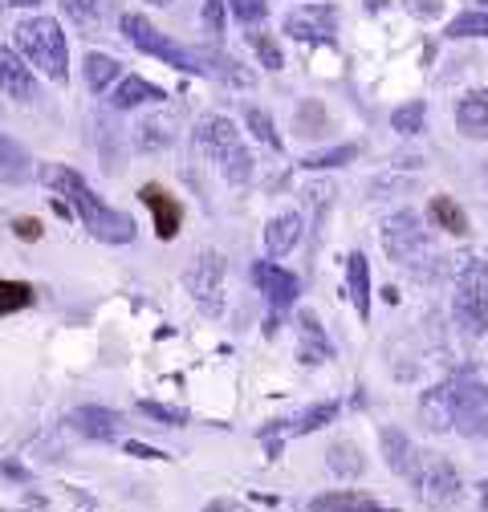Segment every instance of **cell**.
<instances>
[{
	"label": "cell",
	"mask_w": 488,
	"mask_h": 512,
	"mask_svg": "<svg viewBox=\"0 0 488 512\" xmlns=\"http://www.w3.org/2000/svg\"><path fill=\"white\" fill-rule=\"evenodd\" d=\"M41 183L53 191V196H61L74 208V216L82 220V228L94 240H102V244H131L135 240V220L127 212L110 208L106 200H98L94 187L78 171H70L66 163H45L41 167Z\"/></svg>",
	"instance_id": "6da1fadb"
},
{
	"label": "cell",
	"mask_w": 488,
	"mask_h": 512,
	"mask_svg": "<svg viewBox=\"0 0 488 512\" xmlns=\"http://www.w3.org/2000/svg\"><path fill=\"white\" fill-rule=\"evenodd\" d=\"M17 49L49 82H57V86L70 82V49H66V33L57 29V21H49V17L21 21L17 25Z\"/></svg>",
	"instance_id": "7a4b0ae2"
},
{
	"label": "cell",
	"mask_w": 488,
	"mask_h": 512,
	"mask_svg": "<svg viewBox=\"0 0 488 512\" xmlns=\"http://www.w3.org/2000/svg\"><path fill=\"white\" fill-rule=\"evenodd\" d=\"M407 480L415 484V496L427 508H444L460 496V472L452 468V460H444L436 452H415Z\"/></svg>",
	"instance_id": "3957f363"
},
{
	"label": "cell",
	"mask_w": 488,
	"mask_h": 512,
	"mask_svg": "<svg viewBox=\"0 0 488 512\" xmlns=\"http://www.w3.org/2000/svg\"><path fill=\"white\" fill-rule=\"evenodd\" d=\"M122 33H127V41L135 45V49H143V53H151V57H159V61H167V66H175V70H183V74H204V66H200V57L192 53V49H183V45H175L167 33H159L147 17H139V13H122Z\"/></svg>",
	"instance_id": "277c9868"
},
{
	"label": "cell",
	"mask_w": 488,
	"mask_h": 512,
	"mask_svg": "<svg viewBox=\"0 0 488 512\" xmlns=\"http://www.w3.org/2000/svg\"><path fill=\"white\" fill-rule=\"evenodd\" d=\"M452 427L464 439H488V382L480 378L452 382Z\"/></svg>",
	"instance_id": "5b68a950"
},
{
	"label": "cell",
	"mask_w": 488,
	"mask_h": 512,
	"mask_svg": "<svg viewBox=\"0 0 488 512\" xmlns=\"http://www.w3.org/2000/svg\"><path fill=\"white\" fill-rule=\"evenodd\" d=\"M183 285H188V293L196 297V305L204 313L220 317V309H224V256L204 248L188 265V273H183Z\"/></svg>",
	"instance_id": "8992f818"
},
{
	"label": "cell",
	"mask_w": 488,
	"mask_h": 512,
	"mask_svg": "<svg viewBox=\"0 0 488 512\" xmlns=\"http://www.w3.org/2000/svg\"><path fill=\"white\" fill-rule=\"evenodd\" d=\"M423 244H427V232H423V224H419L415 212L403 208V212H395V216L383 220V248H387L391 261H411V256Z\"/></svg>",
	"instance_id": "52a82bcc"
},
{
	"label": "cell",
	"mask_w": 488,
	"mask_h": 512,
	"mask_svg": "<svg viewBox=\"0 0 488 512\" xmlns=\"http://www.w3.org/2000/svg\"><path fill=\"white\" fill-rule=\"evenodd\" d=\"M236 147H240V131H236V126H232L224 114H208V118H200V126H196V151H200L204 159L224 163Z\"/></svg>",
	"instance_id": "ba28073f"
},
{
	"label": "cell",
	"mask_w": 488,
	"mask_h": 512,
	"mask_svg": "<svg viewBox=\"0 0 488 512\" xmlns=\"http://www.w3.org/2000/svg\"><path fill=\"white\" fill-rule=\"evenodd\" d=\"M334 25H338L334 5H305V9H297V13L285 17V33L293 41H330L334 37Z\"/></svg>",
	"instance_id": "9c48e42d"
},
{
	"label": "cell",
	"mask_w": 488,
	"mask_h": 512,
	"mask_svg": "<svg viewBox=\"0 0 488 512\" xmlns=\"http://www.w3.org/2000/svg\"><path fill=\"white\" fill-rule=\"evenodd\" d=\"M253 281H257V289L265 293V301L281 313V309H289L293 301H297V293H301V281L289 273V269H281L277 261H261V265H253Z\"/></svg>",
	"instance_id": "30bf717a"
},
{
	"label": "cell",
	"mask_w": 488,
	"mask_h": 512,
	"mask_svg": "<svg viewBox=\"0 0 488 512\" xmlns=\"http://www.w3.org/2000/svg\"><path fill=\"white\" fill-rule=\"evenodd\" d=\"M0 90H5L9 98H17V102L37 98V82H33L29 61L17 57V49H9V45H0Z\"/></svg>",
	"instance_id": "8fae6325"
},
{
	"label": "cell",
	"mask_w": 488,
	"mask_h": 512,
	"mask_svg": "<svg viewBox=\"0 0 488 512\" xmlns=\"http://www.w3.org/2000/svg\"><path fill=\"white\" fill-rule=\"evenodd\" d=\"M139 200L151 208V220H155V232H159V240H171L175 232H179V220H183V208H179V200H171L167 191L159 187V183H143L139 187Z\"/></svg>",
	"instance_id": "7c38bea8"
},
{
	"label": "cell",
	"mask_w": 488,
	"mask_h": 512,
	"mask_svg": "<svg viewBox=\"0 0 488 512\" xmlns=\"http://www.w3.org/2000/svg\"><path fill=\"white\" fill-rule=\"evenodd\" d=\"M70 427L78 431V435H86V439H98V443H110L114 435H118V427H122V419H118V411H110V407H78V411H70Z\"/></svg>",
	"instance_id": "4fadbf2b"
},
{
	"label": "cell",
	"mask_w": 488,
	"mask_h": 512,
	"mask_svg": "<svg viewBox=\"0 0 488 512\" xmlns=\"http://www.w3.org/2000/svg\"><path fill=\"white\" fill-rule=\"evenodd\" d=\"M419 423L427 431H452V382H440V387L419 395Z\"/></svg>",
	"instance_id": "5bb4252c"
},
{
	"label": "cell",
	"mask_w": 488,
	"mask_h": 512,
	"mask_svg": "<svg viewBox=\"0 0 488 512\" xmlns=\"http://www.w3.org/2000/svg\"><path fill=\"white\" fill-rule=\"evenodd\" d=\"M305 512H395L387 504H379L375 496L366 492H354V488H342V492H326V496H314Z\"/></svg>",
	"instance_id": "9a60e30c"
},
{
	"label": "cell",
	"mask_w": 488,
	"mask_h": 512,
	"mask_svg": "<svg viewBox=\"0 0 488 512\" xmlns=\"http://www.w3.org/2000/svg\"><path fill=\"white\" fill-rule=\"evenodd\" d=\"M456 131L464 139H488V90H472L456 106Z\"/></svg>",
	"instance_id": "2e32d148"
},
{
	"label": "cell",
	"mask_w": 488,
	"mask_h": 512,
	"mask_svg": "<svg viewBox=\"0 0 488 512\" xmlns=\"http://www.w3.org/2000/svg\"><path fill=\"white\" fill-rule=\"evenodd\" d=\"M301 346H297V358L305 362V366H318V362H326V358H334V346H330V338H326V330H322V322L314 313H301Z\"/></svg>",
	"instance_id": "e0dca14e"
},
{
	"label": "cell",
	"mask_w": 488,
	"mask_h": 512,
	"mask_svg": "<svg viewBox=\"0 0 488 512\" xmlns=\"http://www.w3.org/2000/svg\"><path fill=\"white\" fill-rule=\"evenodd\" d=\"M346 285H350V301H354L358 317L366 322V317H371V265H366L362 252L346 256Z\"/></svg>",
	"instance_id": "ac0fdd59"
},
{
	"label": "cell",
	"mask_w": 488,
	"mask_h": 512,
	"mask_svg": "<svg viewBox=\"0 0 488 512\" xmlns=\"http://www.w3.org/2000/svg\"><path fill=\"white\" fill-rule=\"evenodd\" d=\"M326 464H330V472L342 476V480H358V476L366 472L362 447H358L354 439H334V443L326 447Z\"/></svg>",
	"instance_id": "d6986e66"
},
{
	"label": "cell",
	"mask_w": 488,
	"mask_h": 512,
	"mask_svg": "<svg viewBox=\"0 0 488 512\" xmlns=\"http://www.w3.org/2000/svg\"><path fill=\"white\" fill-rule=\"evenodd\" d=\"M379 443H383V460L395 476H407L411 472V460H415V443L407 439V431L399 427H383L379 431Z\"/></svg>",
	"instance_id": "ffe728a7"
},
{
	"label": "cell",
	"mask_w": 488,
	"mask_h": 512,
	"mask_svg": "<svg viewBox=\"0 0 488 512\" xmlns=\"http://www.w3.org/2000/svg\"><path fill=\"white\" fill-rule=\"evenodd\" d=\"M297 240H301V216H297V212H281L277 220H269V228H265V248H269V256H285Z\"/></svg>",
	"instance_id": "44dd1931"
},
{
	"label": "cell",
	"mask_w": 488,
	"mask_h": 512,
	"mask_svg": "<svg viewBox=\"0 0 488 512\" xmlns=\"http://www.w3.org/2000/svg\"><path fill=\"white\" fill-rule=\"evenodd\" d=\"M29 171H33L29 151L17 139L0 135V183H21V179H29Z\"/></svg>",
	"instance_id": "7402d4cb"
},
{
	"label": "cell",
	"mask_w": 488,
	"mask_h": 512,
	"mask_svg": "<svg viewBox=\"0 0 488 512\" xmlns=\"http://www.w3.org/2000/svg\"><path fill=\"white\" fill-rule=\"evenodd\" d=\"M163 98V90L159 86H151L147 78H122L118 86H114V98H110V106L114 110H131V106H139V102H159Z\"/></svg>",
	"instance_id": "603a6c76"
},
{
	"label": "cell",
	"mask_w": 488,
	"mask_h": 512,
	"mask_svg": "<svg viewBox=\"0 0 488 512\" xmlns=\"http://www.w3.org/2000/svg\"><path fill=\"white\" fill-rule=\"evenodd\" d=\"M427 220H432L436 228H444V232H452V236L468 232V216L452 196H432V204H427Z\"/></svg>",
	"instance_id": "cb8c5ba5"
},
{
	"label": "cell",
	"mask_w": 488,
	"mask_h": 512,
	"mask_svg": "<svg viewBox=\"0 0 488 512\" xmlns=\"http://www.w3.org/2000/svg\"><path fill=\"white\" fill-rule=\"evenodd\" d=\"M196 57H200L204 74H216V78H224V82H232V86H253V82H257V74L240 70L236 61H232V57H224V53H208V49H200Z\"/></svg>",
	"instance_id": "d4e9b609"
},
{
	"label": "cell",
	"mask_w": 488,
	"mask_h": 512,
	"mask_svg": "<svg viewBox=\"0 0 488 512\" xmlns=\"http://www.w3.org/2000/svg\"><path fill=\"white\" fill-rule=\"evenodd\" d=\"M171 126H175V122H171L167 114L139 122V126H135V143H139V151H163V147L175 139V131H171Z\"/></svg>",
	"instance_id": "484cf974"
},
{
	"label": "cell",
	"mask_w": 488,
	"mask_h": 512,
	"mask_svg": "<svg viewBox=\"0 0 488 512\" xmlns=\"http://www.w3.org/2000/svg\"><path fill=\"white\" fill-rule=\"evenodd\" d=\"M82 70H86V86H90L94 94H102L106 86H114V78L122 74V66H118L110 53H90Z\"/></svg>",
	"instance_id": "4316f807"
},
{
	"label": "cell",
	"mask_w": 488,
	"mask_h": 512,
	"mask_svg": "<svg viewBox=\"0 0 488 512\" xmlns=\"http://www.w3.org/2000/svg\"><path fill=\"white\" fill-rule=\"evenodd\" d=\"M61 13H66L82 37H94L98 25H102V9H98V0H61Z\"/></svg>",
	"instance_id": "83f0119b"
},
{
	"label": "cell",
	"mask_w": 488,
	"mask_h": 512,
	"mask_svg": "<svg viewBox=\"0 0 488 512\" xmlns=\"http://www.w3.org/2000/svg\"><path fill=\"white\" fill-rule=\"evenodd\" d=\"M25 305H33V285L0 277V317H9L17 309H25Z\"/></svg>",
	"instance_id": "f1b7e54d"
},
{
	"label": "cell",
	"mask_w": 488,
	"mask_h": 512,
	"mask_svg": "<svg viewBox=\"0 0 488 512\" xmlns=\"http://www.w3.org/2000/svg\"><path fill=\"white\" fill-rule=\"evenodd\" d=\"M358 159V147L346 143V147H330V151H318V155H305V171H326V167H346Z\"/></svg>",
	"instance_id": "f546056e"
},
{
	"label": "cell",
	"mask_w": 488,
	"mask_h": 512,
	"mask_svg": "<svg viewBox=\"0 0 488 512\" xmlns=\"http://www.w3.org/2000/svg\"><path fill=\"white\" fill-rule=\"evenodd\" d=\"M444 37H452V41H464V37H488V13H460L448 29H444Z\"/></svg>",
	"instance_id": "4dcf8cb0"
},
{
	"label": "cell",
	"mask_w": 488,
	"mask_h": 512,
	"mask_svg": "<svg viewBox=\"0 0 488 512\" xmlns=\"http://www.w3.org/2000/svg\"><path fill=\"white\" fill-rule=\"evenodd\" d=\"M423 122H427L423 102H407V106H399V110L391 114V126H395L399 135H423Z\"/></svg>",
	"instance_id": "1f68e13d"
},
{
	"label": "cell",
	"mask_w": 488,
	"mask_h": 512,
	"mask_svg": "<svg viewBox=\"0 0 488 512\" xmlns=\"http://www.w3.org/2000/svg\"><path fill=\"white\" fill-rule=\"evenodd\" d=\"M338 419V403H318V407H310L297 423H293V431L297 435H305V431H322L326 423H334Z\"/></svg>",
	"instance_id": "d6a6232c"
},
{
	"label": "cell",
	"mask_w": 488,
	"mask_h": 512,
	"mask_svg": "<svg viewBox=\"0 0 488 512\" xmlns=\"http://www.w3.org/2000/svg\"><path fill=\"white\" fill-rule=\"evenodd\" d=\"M139 411L147 419H155L159 427H183V423H188V411H183V407H167V403H151V399H143Z\"/></svg>",
	"instance_id": "836d02e7"
},
{
	"label": "cell",
	"mask_w": 488,
	"mask_h": 512,
	"mask_svg": "<svg viewBox=\"0 0 488 512\" xmlns=\"http://www.w3.org/2000/svg\"><path fill=\"white\" fill-rule=\"evenodd\" d=\"M249 175H253V155L244 151V147H236V151L224 159V179H228L232 187H240V183L249 179Z\"/></svg>",
	"instance_id": "e575fe53"
},
{
	"label": "cell",
	"mask_w": 488,
	"mask_h": 512,
	"mask_svg": "<svg viewBox=\"0 0 488 512\" xmlns=\"http://www.w3.org/2000/svg\"><path fill=\"white\" fill-rule=\"evenodd\" d=\"M249 41H253V49H257V57H261L265 70H281V66H285V53H281V45H277L269 33H253Z\"/></svg>",
	"instance_id": "d590c367"
},
{
	"label": "cell",
	"mask_w": 488,
	"mask_h": 512,
	"mask_svg": "<svg viewBox=\"0 0 488 512\" xmlns=\"http://www.w3.org/2000/svg\"><path fill=\"white\" fill-rule=\"evenodd\" d=\"M228 5H232V17H236L240 25H261V21L269 17L265 0H228Z\"/></svg>",
	"instance_id": "8d00e7d4"
},
{
	"label": "cell",
	"mask_w": 488,
	"mask_h": 512,
	"mask_svg": "<svg viewBox=\"0 0 488 512\" xmlns=\"http://www.w3.org/2000/svg\"><path fill=\"white\" fill-rule=\"evenodd\" d=\"M244 122H249V131H253L261 143L281 147V139H277V131H273V118H269L265 110H244Z\"/></svg>",
	"instance_id": "74e56055"
},
{
	"label": "cell",
	"mask_w": 488,
	"mask_h": 512,
	"mask_svg": "<svg viewBox=\"0 0 488 512\" xmlns=\"http://www.w3.org/2000/svg\"><path fill=\"white\" fill-rule=\"evenodd\" d=\"M224 0H204V25H208V33L212 37H220L224 33Z\"/></svg>",
	"instance_id": "f35d334b"
},
{
	"label": "cell",
	"mask_w": 488,
	"mask_h": 512,
	"mask_svg": "<svg viewBox=\"0 0 488 512\" xmlns=\"http://www.w3.org/2000/svg\"><path fill=\"white\" fill-rule=\"evenodd\" d=\"M403 5H407V13L419 17V21H432V17L444 13V0H403Z\"/></svg>",
	"instance_id": "ab89813d"
},
{
	"label": "cell",
	"mask_w": 488,
	"mask_h": 512,
	"mask_svg": "<svg viewBox=\"0 0 488 512\" xmlns=\"http://www.w3.org/2000/svg\"><path fill=\"white\" fill-rule=\"evenodd\" d=\"M13 232H17L21 240H41V220H33V216H21V220L13 224Z\"/></svg>",
	"instance_id": "60d3db41"
},
{
	"label": "cell",
	"mask_w": 488,
	"mask_h": 512,
	"mask_svg": "<svg viewBox=\"0 0 488 512\" xmlns=\"http://www.w3.org/2000/svg\"><path fill=\"white\" fill-rule=\"evenodd\" d=\"M127 452L131 456H143V460H167L163 452H155V447H143V443H127Z\"/></svg>",
	"instance_id": "b9f144b4"
},
{
	"label": "cell",
	"mask_w": 488,
	"mask_h": 512,
	"mask_svg": "<svg viewBox=\"0 0 488 512\" xmlns=\"http://www.w3.org/2000/svg\"><path fill=\"white\" fill-rule=\"evenodd\" d=\"M204 512H249V508H240L236 500H212V504H204Z\"/></svg>",
	"instance_id": "7bdbcfd3"
},
{
	"label": "cell",
	"mask_w": 488,
	"mask_h": 512,
	"mask_svg": "<svg viewBox=\"0 0 488 512\" xmlns=\"http://www.w3.org/2000/svg\"><path fill=\"white\" fill-rule=\"evenodd\" d=\"M5 5H17V9H33V5H41V0H5Z\"/></svg>",
	"instance_id": "ee69618b"
},
{
	"label": "cell",
	"mask_w": 488,
	"mask_h": 512,
	"mask_svg": "<svg viewBox=\"0 0 488 512\" xmlns=\"http://www.w3.org/2000/svg\"><path fill=\"white\" fill-rule=\"evenodd\" d=\"M391 5V0H366V9H371V13H379V9H387Z\"/></svg>",
	"instance_id": "f6af8a7d"
},
{
	"label": "cell",
	"mask_w": 488,
	"mask_h": 512,
	"mask_svg": "<svg viewBox=\"0 0 488 512\" xmlns=\"http://www.w3.org/2000/svg\"><path fill=\"white\" fill-rule=\"evenodd\" d=\"M484 512H488V480H484Z\"/></svg>",
	"instance_id": "bcb514c9"
},
{
	"label": "cell",
	"mask_w": 488,
	"mask_h": 512,
	"mask_svg": "<svg viewBox=\"0 0 488 512\" xmlns=\"http://www.w3.org/2000/svg\"><path fill=\"white\" fill-rule=\"evenodd\" d=\"M151 5H159V9H163V5H171V0H151Z\"/></svg>",
	"instance_id": "7dc6e473"
},
{
	"label": "cell",
	"mask_w": 488,
	"mask_h": 512,
	"mask_svg": "<svg viewBox=\"0 0 488 512\" xmlns=\"http://www.w3.org/2000/svg\"><path fill=\"white\" fill-rule=\"evenodd\" d=\"M480 5H484V13H488V0H480Z\"/></svg>",
	"instance_id": "c3c4849f"
},
{
	"label": "cell",
	"mask_w": 488,
	"mask_h": 512,
	"mask_svg": "<svg viewBox=\"0 0 488 512\" xmlns=\"http://www.w3.org/2000/svg\"><path fill=\"white\" fill-rule=\"evenodd\" d=\"M0 9H5V0H0Z\"/></svg>",
	"instance_id": "681fc988"
},
{
	"label": "cell",
	"mask_w": 488,
	"mask_h": 512,
	"mask_svg": "<svg viewBox=\"0 0 488 512\" xmlns=\"http://www.w3.org/2000/svg\"><path fill=\"white\" fill-rule=\"evenodd\" d=\"M0 114H5V110H0Z\"/></svg>",
	"instance_id": "f907efd6"
}]
</instances>
